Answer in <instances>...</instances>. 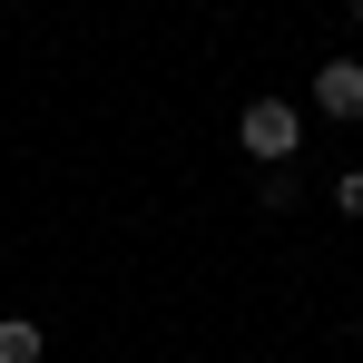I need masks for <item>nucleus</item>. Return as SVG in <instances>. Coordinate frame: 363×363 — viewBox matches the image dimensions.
Wrapping results in <instances>:
<instances>
[{
    "mask_svg": "<svg viewBox=\"0 0 363 363\" xmlns=\"http://www.w3.org/2000/svg\"><path fill=\"white\" fill-rule=\"evenodd\" d=\"M236 147L255 157V167H295L304 108H285V99H245V108H236Z\"/></svg>",
    "mask_w": 363,
    "mask_h": 363,
    "instance_id": "1",
    "label": "nucleus"
},
{
    "mask_svg": "<svg viewBox=\"0 0 363 363\" xmlns=\"http://www.w3.org/2000/svg\"><path fill=\"white\" fill-rule=\"evenodd\" d=\"M314 108L344 118V128H363V60H324L314 69Z\"/></svg>",
    "mask_w": 363,
    "mask_h": 363,
    "instance_id": "2",
    "label": "nucleus"
},
{
    "mask_svg": "<svg viewBox=\"0 0 363 363\" xmlns=\"http://www.w3.org/2000/svg\"><path fill=\"white\" fill-rule=\"evenodd\" d=\"M50 344H40V324L30 314H0V363H40Z\"/></svg>",
    "mask_w": 363,
    "mask_h": 363,
    "instance_id": "3",
    "label": "nucleus"
},
{
    "mask_svg": "<svg viewBox=\"0 0 363 363\" xmlns=\"http://www.w3.org/2000/svg\"><path fill=\"white\" fill-rule=\"evenodd\" d=\"M324 196H334V216H354V226H363V167H344V177L324 186Z\"/></svg>",
    "mask_w": 363,
    "mask_h": 363,
    "instance_id": "4",
    "label": "nucleus"
},
{
    "mask_svg": "<svg viewBox=\"0 0 363 363\" xmlns=\"http://www.w3.org/2000/svg\"><path fill=\"white\" fill-rule=\"evenodd\" d=\"M354 30H363V0H354Z\"/></svg>",
    "mask_w": 363,
    "mask_h": 363,
    "instance_id": "5",
    "label": "nucleus"
}]
</instances>
